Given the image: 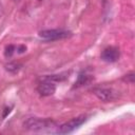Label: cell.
Wrapping results in <instances>:
<instances>
[{"mask_svg": "<svg viewBox=\"0 0 135 135\" xmlns=\"http://www.w3.org/2000/svg\"><path fill=\"white\" fill-rule=\"evenodd\" d=\"M16 49L18 50V53H23L24 51H26V46H24V45H19Z\"/></svg>", "mask_w": 135, "mask_h": 135, "instance_id": "obj_11", "label": "cell"}, {"mask_svg": "<svg viewBox=\"0 0 135 135\" xmlns=\"http://www.w3.org/2000/svg\"><path fill=\"white\" fill-rule=\"evenodd\" d=\"M37 90H38L39 94L42 95V96H51V95H53L55 93L56 85L51 80L45 79L44 81H42L41 83H39Z\"/></svg>", "mask_w": 135, "mask_h": 135, "instance_id": "obj_6", "label": "cell"}, {"mask_svg": "<svg viewBox=\"0 0 135 135\" xmlns=\"http://www.w3.org/2000/svg\"><path fill=\"white\" fill-rule=\"evenodd\" d=\"M86 120V117L84 115H80V116H77L71 120H69L68 122H64L63 124H61L58 130H57V133L58 134H68V133H71L73 132L75 129H77L78 127H80L84 121Z\"/></svg>", "mask_w": 135, "mask_h": 135, "instance_id": "obj_1", "label": "cell"}, {"mask_svg": "<svg viewBox=\"0 0 135 135\" xmlns=\"http://www.w3.org/2000/svg\"><path fill=\"white\" fill-rule=\"evenodd\" d=\"M119 56H120L119 50L114 46H109L104 49L101 53V59L107 62H115L118 60Z\"/></svg>", "mask_w": 135, "mask_h": 135, "instance_id": "obj_5", "label": "cell"}, {"mask_svg": "<svg viewBox=\"0 0 135 135\" xmlns=\"http://www.w3.org/2000/svg\"><path fill=\"white\" fill-rule=\"evenodd\" d=\"M19 64H17V63H8L7 65H6V70L7 71H11V72H16V71H18L19 70Z\"/></svg>", "mask_w": 135, "mask_h": 135, "instance_id": "obj_9", "label": "cell"}, {"mask_svg": "<svg viewBox=\"0 0 135 135\" xmlns=\"http://www.w3.org/2000/svg\"><path fill=\"white\" fill-rule=\"evenodd\" d=\"M54 122L47 119H41V118H35V117H31L28 119H26L23 122V127L27 130H32V131H38V130H42L44 128L51 127Z\"/></svg>", "mask_w": 135, "mask_h": 135, "instance_id": "obj_2", "label": "cell"}, {"mask_svg": "<svg viewBox=\"0 0 135 135\" xmlns=\"http://www.w3.org/2000/svg\"><path fill=\"white\" fill-rule=\"evenodd\" d=\"M15 50H16V46H15V45H12V44L7 45L6 49H5V53H4L5 57H6V58L12 57V55L14 54V51H15Z\"/></svg>", "mask_w": 135, "mask_h": 135, "instance_id": "obj_8", "label": "cell"}, {"mask_svg": "<svg viewBox=\"0 0 135 135\" xmlns=\"http://www.w3.org/2000/svg\"><path fill=\"white\" fill-rule=\"evenodd\" d=\"M95 95L102 101H113L118 97V94L113 89H105V88H99L94 90Z\"/></svg>", "mask_w": 135, "mask_h": 135, "instance_id": "obj_4", "label": "cell"}, {"mask_svg": "<svg viewBox=\"0 0 135 135\" xmlns=\"http://www.w3.org/2000/svg\"><path fill=\"white\" fill-rule=\"evenodd\" d=\"M90 77L88 76V75H79V77H78V80L75 82V85L76 86H79V85H83V84H85V83H88L89 81H90Z\"/></svg>", "mask_w": 135, "mask_h": 135, "instance_id": "obj_7", "label": "cell"}, {"mask_svg": "<svg viewBox=\"0 0 135 135\" xmlns=\"http://www.w3.org/2000/svg\"><path fill=\"white\" fill-rule=\"evenodd\" d=\"M15 1H19V0H15Z\"/></svg>", "mask_w": 135, "mask_h": 135, "instance_id": "obj_12", "label": "cell"}, {"mask_svg": "<svg viewBox=\"0 0 135 135\" xmlns=\"http://www.w3.org/2000/svg\"><path fill=\"white\" fill-rule=\"evenodd\" d=\"M72 35L71 32L64 30H44L39 33V36L45 40H59L68 38Z\"/></svg>", "mask_w": 135, "mask_h": 135, "instance_id": "obj_3", "label": "cell"}, {"mask_svg": "<svg viewBox=\"0 0 135 135\" xmlns=\"http://www.w3.org/2000/svg\"><path fill=\"white\" fill-rule=\"evenodd\" d=\"M126 76H127V77H126V80L129 79V81H130L131 83L134 82V73H133V72H131L130 74H128V75H126Z\"/></svg>", "mask_w": 135, "mask_h": 135, "instance_id": "obj_10", "label": "cell"}]
</instances>
